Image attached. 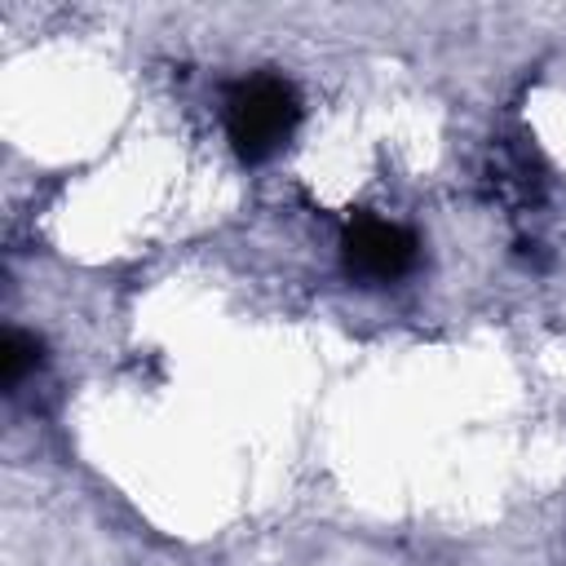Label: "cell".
<instances>
[{
    "mask_svg": "<svg viewBox=\"0 0 566 566\" xmlns=\"http://www.w3.org/2000/svg\"><path fill=\"white\" fill-rule=\"evenodd\" d=\"M301 124V97L283 75H248L226 93V133L243 164L274 159Z\"/></svg>",
    "mask_w": 566,
    "mask_h": 566,
    "instance_id": "1",
    "label": "cell"
},
{
    "mask_svg": "<svg viewBox=\"0 0 566 566\" xmlns=\"http://www.w3.org/2000/svg\"><path fill=\"white\" fill-rule=\"evenodd\" d=\"M416 256H420L416 234L385 217H354L340 234V265L363 287L398 283L416 265Z\"/></svg>",
    "mask_w": 566,
    "mask_h": 566,
    "instance_id": "2",
    "label": "cell"
},
{
    "mask_svg": "<svg viewBox=\"0 0 566 566\" xmlns=\"http://www.w3.org/2000/svg\"><path fill=\"white\" fill-rule=\"evenodd\" d=\"M40 363H44V345L31 332H9L0 340V380H4V389H18Z\"/></svg>",
    "mask_w": 566,
    "mask_h": 566,
    "instance_id": "3",
    "label": "cell"
}]
</instances>
